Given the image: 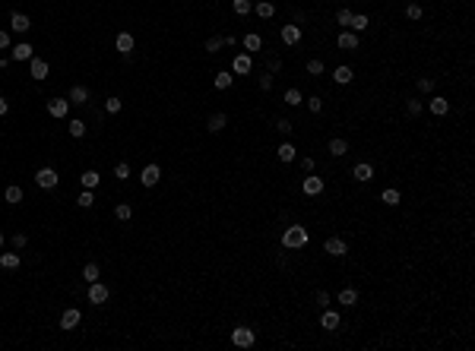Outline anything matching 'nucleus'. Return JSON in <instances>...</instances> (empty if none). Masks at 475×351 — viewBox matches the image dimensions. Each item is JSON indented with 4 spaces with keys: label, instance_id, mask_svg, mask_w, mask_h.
I'll return each instance as SVG.
<instances>
[{
    "label": "nucleus",
    "instance_id": "21",
    "mask_svg": "<svg viewBox=\"0 0 475 351\" xmlns=\"http://www.w3.org/2000/svg\"><path fill=\"white\" fill-rule=\"evenodd\" d=\"M276 155H279V161H282V164H288V161H295V158H298V149H295V142H279V149H276Z\"/></svg>",
    "mask_w": 475,
    "mask_h": 351
},
{
    "label": "nucleus",
    "instance_id": "39",
    "mask_svg": "<svg viewBox=\"0 0 475 351\" xmlns=\"http://www.w3.org/2000/svg\"><path fill=\"white\" fill-rule=\"evenodd\" d=\"M422 16H425L422 4H415V0H412V4H406V19H409V23H418Z\"/></svg>",
    "mask_w": 475,
    "mask_h": 351
},
{
    "label": "nucleus",
    "instance_id": "20",
    "mask_svg": "<svg viewBox=\"0 0 475 351\" xmlns=\"http://www.w3.org/2000/svg\"><path fill=\"white\" fill-rule=\"evenodd\" d=\"M352 79H355V70H352L349 64H339V67L333 70V82H336V86H349Z\"/></svg>",
    "mask_w": 475,
    "mask_h": 351
},
{
    "label": "nucleus",
    "instance_id": "48",
    "mask_svg": "<svg viewBox=\"0 0 475 351\" xmlns=\"http://www.w3.org/2000/svg\"><path fill=\"white\" fill-rule=\"evenodd\" d=\"M114 177H117V180H127V177H130V164H127V161H117V164H114Z\"/></svg>",
    "mask_w": 475,
    "mask_h": 351
},
{
    "label": "nucleus",
    "instance_id": "1",
    "mask_svg": "<svg viewBox=\"0 0 475 351\" xmlns=\"http://www.w3.org/2000/svg\"><path fill=\"white\" fill-rule=\"evenodd\" d=\"M279 244H282V250H301V247L310 244V231L304 225H288L279 234Z\"/></svg>",
    "mask_w": 475,
    "mask_h": 351
},
{
    "label": "nucleus",
    "instance_id": "44",
    "mask_svg": "<svg viewBox=\"0 0 475 351\" xmlns=\"http://www.w3.org/2000/svg\"><path fill=\"white\" fill-rule=\"evenodd\" d=\"M422 111H425L422 98H409V101H406V114H409V117H418V114H422Z\"/></svg>",
    "mask_w": 475,
    "mask_h": 351
},
{
    "label": "nucleus",
    "instance_id": "51",
    "mask_svg": "<svg viewBox=\"0 0 475 351\" xmlns=\"http://www.w3.org/2000/svg\"><path fill=\"white\" fill-rule=\"evenodd\" d=\"M298 164H301V174H310V171H314V168H317V161H314V158H310V155H304V158H301Z\"/></svg>",
    "mask_w": 475,
    "mask_h": 351
},
{
    "label": "nucleus",
    "instance_id": "23",
    "mask_svg": "<svg viewBox=\"0 0 475 351\" xmlns=\"http://www.w3.org/2000/svg\"><path fill=\"white\" fill-rule=\"evenodd\" d=\"M10 29H13V32H29V29H32V19H29L26 13H13V16H10Z\"/></svg>",
    "mask_w": 475,
    "mask_h": 351
},
{
    "label": "nucleus",
    "instance_id": "22",
    "mask_svg": "<svg viewBox=\"0 0 475 351\" xmlns=\"http://www.w3.org/2000/svg\"><path fill=\"white\" fill-rule=\"evenodd\" d=\"M253 13H257L260 19H272V16H276V4H272V0H257V4H253Z\"/></svg>",
    "mask_w": 475,
    "mask_h": 351
},
{
    "label": "nucleus",
    "instance_id": "43",
    "mask_svg": "<svg viewBox=\"0 0 475 351\" xmlns=\"http://www.w3.org/2000/svg\"><path fill=\"white\" fill-rule=\"evenodd\" d=\"M231 10H234L237 16H247V13L253 10V0H231Z\"/></svg>",
    "mask_w": 475,
    "mask_h": 351
},
{
    "label": "nucleus",
    "instance_id": "53",
    "mask_svg": "<svg viewBox=\"0 0 475 351\" xmlns=\"http://www.w3.org/2000/svg\"><path fill=\"white\" fill-rule=\"evenodd\" d=\"M272 82H276V79H272V73H263V76H260V89H263V92H269Z\"/></svg>",
    "mask_w": 475,
    "mask_h": 351
},
{
    "label": "nucleus",
    "instance_id": "14",
    "mask_svg": "<svg viewBox=\"0 0 475 351\" xmlns=\"http://www.w3.org/2000/svg\"><path fill=\"white\" fill-rule=\"evenodd\" d=\"M336 301H339L342 307H349V310H355V304H358V288H355V285H345V288H339V294H336Z\"/></svg>",
    "mask_w": 475,
    "mask_h": 351
},
{
    "label": "nucleus",
    "instance_id": "41",
    "mask_svg": "<svg viewBox=\"0 0 475 351\" xmlns=\"http://www.w3.org/2000/svg\"><path fill=\"white\" fill-rule=\"evenodd\" d=\"M98 275H102L98 263H86V266H83V279H86V282H98Z\"/></svg>",
    "mask_w": 475,
    "mask_h": 351
},
{
    "label": "nucleus",
    "instance_id": "56",
    "mask_svg": "<svg viewBox=\"0 0 475 351\" xmlns=\"http://www.w3.org/2000/svg\"><path fill=\"white\" fill-rule=\"evenodd\" d=\"M10 60H13V57H0V70H7V67H10Z\"/></svg>",
    "mask_w": 475,
    "mask_h": 351
},
{
    "label": "nucleus",
    "instance_id": "54",
    "mask_svg": "<svg viewBox=\"0 0 475 351\" xmlns=\"http://www.w3.org/2000/svg\"><path fill=\"white\" fill-rule=\"evenodd\" d=\"M7 48H10V32L0 29V51H7Z\"/></svg>",
    "mask_w": 475,
    "mask_h": 351
},
{
    "label": "nucleus",
    "instance_id": "11",
    "mask_svg": "<svg viewBox=\"0 0 475 351\" xmlns=\"http://www.w3.org/2000/svg\"><path fill=\"white\" fill-rule=\"evenodd\" d=\"M80 320H83V313H80V307H67V310L61 313V329L73 332V329L80 326Z\"/></svg>",
    "mask_w": 475,
    "mask_h": 351
},
{
    "label": "nucleus",
    "instance_id": "42",
    "mask_svg": "<svg viewBox=\"0 0 475 351\" xmlns=\"http://www.w3.org/2000/svg\"><path fill=\"white\" fill-rule=\"evenodd\" d=\"M114 215H117L121 221H130V218H133V206H130V202H117V206H114Z\"/></svg>",
    "mask_w": 475,
    "mask_h": 351
},
{
    "label": "nucleus",
    "instance_id": "38",
    "mask_svg": "<svg viewBox=\"0 0 475 351\" xmlns=\"http://www.w3.org/2000/svg\"><path fill=\"white\" fill-rule=\"evenodd\" d=\"M67 133H70L73 139H83V136H86V120H70V123H67Z\"/></svg>",
    "mask_w": 475,
    "mask_h": 351
},
{
    "label": "nucleus",
    "instance_id": "55",
    "mask_svg": "<svg viewBox=\"0 0 475 351\" xmlns=\"http://www.w3.org/2000/svg\"><path fill=\"white\" fill-rule=\"evenodd\" d=\"M7 111H10V101H7L4 95H0V117H4V114H7Z\"/></svg>",
    "mask_w": 475,
    "mask_h": 351
},
{
    "label": "nucleus",
    "instance_id": "57",
    "mask_svg": "<svg viewBox=\"0 0 475 351\" xmlns=\"http://www.w3.org/2000/svg\"><path fill=\"white\" fill-rule=\"evenodd\" d=\"M0 247H4V231H0Z\"/></svg>",
    "mask_w": 475,
    "mask_h": 351
},
{
    "label": "nucleus",
    "instance_id": "19",
    "mask_svg": "<svg viewBox=\"0 0 475 351\" xmlns=\"http://www.w3.org/2000/svg\"><path fill=\"white\" fill-rule=\"evenodd\" d=\"M428 108H431L434 117H447V114H450V98H447V95H434V98L428 101Z\"/></svg>",
    "mask_w": 475,
    "mask_h": 351
},
{
    "label": "nucleus",
    "instance_id": "32",
    "mask_svg": "<svg viewBox=\"0 0 475 351\" xmlns=\"http://www.w3.org/2000/svg\"><path fill=\"white\" fill-rule=\"evenodd\" d=\"M19 253H0V269H7V272H13V269H19Z\"/></svg>",
    "mask_w": 475,
    "mask_h": 351
},
{
    "label": "nucleus",
    "instance_id": "2",
    "mask_svg": "<svg viewBox=\"0 0 475 351\" xmlns=\"http://www.w3.org/2000/svg\"><path fill=\"white\" fill-rule=\"evenodd\" d=\"M301 190H304V196L317 199V196H323V190H326V180H323V177H317L314 171H310V174H304V177H301Z\"/></svg>",
    "mask_w": 475,
    "mask_h": 351
},
{
    "label": "nucleus",
    "instance_id": "13",
    "mask_svg": "<svg viewBox=\"0 0 475 351\" xmlns=\"http://www.w3.org/2000/svg\"><path fill=\"white\" fill-rule=\"evenodd\" d=\"M250 70H253V57H250V54H234V60H231V73H237V76H247Z\"/></svg>",
    "mask_w": 475,
    "mask_h": 351
},
{
    "label": "nucleus",
    "instance_id": "9",
    "mask_svg": "<svg viewBox=\"0 0 475 351\" xmlns=\"http://www.w3.org/2000/svg\"><path fill=\"white\" fill-rule=\"evenodd\" d=\"M339 326H342V317H339V310L326 307V310L320 313V329H326V332H336Z\"/></svg>",
    "mask_w": 475,
    "mask_h": 351
},
{
    "label": "nucleus",
    "instance_id": "33",
    "mask_svg": "<svg viewBox=\"0 0 475 351\" xmlns=\"http://www.w3.org/2000/svg\"><path fill=\"white\" fill-rule=\"evenodd\" d=\"M434 86H437V76H418V79H415V89L422 92V95H431Z\"/></svg>",
    "mask_w": 475,
    "mask_h": 351
},
{
    "label": "nucleus",
    "instance_id": "26",
    "mask_svg": "<svg viewBox=\"0 0 475 351\" xmlns=\"http://www.w3.org/2000/svg\"><path fill=\"white\" fill-rule=\"evenodd\" d=\"M380 202H383V206H390V209H393V206H399V202H403V193H399L396 187H387V190L380 193Z\"/></svg>",
    "mask_w": 475,
    "mask_h": 351
},
{
    "label": "nucleus",
    "instance_id": "31",
    "mask_svg": "<svg viewBox=\"0 0 475 351\" xmlns=\"http://www.w3.org/2000/svg\"><path fill=\"white\" fill-rule=\"evenodd\" d=\"M241 42H244V48H247V54H253V51H263V38H260V35H257V32H247V35H244V38H241Z\"/></svg>",
    "mask_w": 475,
    "mask_h": 351
},
{
    "label": "nucleus",
    "instance_id": "27",
    "mask_svg": "<svg viewBox=\"0 0 475 351\" xmlns=\"http://www.w3.org/2000/svg\"><path fill=\"white\" fill-rule=\"evenodd\" d=\"M114 48H117L121 54H130V51H133V35H130V32H117Z\"/></svg>",
    "mask_w": 475,
    "mask_h": 351
},
{
    "label": "nucleus",
    "instance_id": "17",
    "mask_svg": "<svg viewBox=\"0 0 475 351\" xmlns=\"http://www.w3.org/2000/svg\"><path fill=\"white\" fill-rule=\"evenodd\" d=\"M159 180H162V168H159V164H146L143 174H140V183H143V187H155Z\"/></svg>",
    "mask_w": 475,
    "mask_h": 351
},
{
    "label": "nucleus",
    "instance_id": "36",
    "mask_svg": "<svg viewBox=\"0 0 475 351\" xmlns=\"http://www.w3.org/2000/svg\"><path fill=\"white\" fill-rule=\"evenodd\" d=\"M368 29H371V19H368V16H364V13L352 16V32H355V35H361V32H368Z\"/></svg>",
    "mask_w": 475,
    "mask_h": 351
},
{
    "label": "nucleus",
    "instance_id": "16",
    "mask_svg": "<svg viewBox=\"0 0 475 351\" xmlns=\"http://www.w3.org/2000/svg\"><path fill=\"white\" fill-rule=\"evenodd\" d=\"M326 152H330L333 158H345V155H349V139H342V136H333L330 142H326Z\"/></svg>",
    "mask_w": 475,
    "mask_h": 351
},
{
    "label": "nucleus",
    "instance_id": "28",
    "mask_svg": "<svg viewBox=\"0 0 475 351\" xmlns=\"http://www.w3.org/2000/svg\"><path fill=\"white\" fill-rule=\"evenodd\" d=\"M80 183H83L86 190H95L98 183H102V174H98V171H92V168H89V171H83V174H80Z\"/></svg>",
    "mask_w": 475,
    "mask_h": 351
},
{
    "label": "nucleus",
    "instance_id": "52",
    "mask_svg": "<svg viewBox=\"0 0 475 351\" xmlns=\"http://www.w3.org/2000/svg\"><path fill=\"white\" fill-rule=\"evenodd\" d=\"M26 241H29V237H26L23 231H16V234H13V247H16V250H23V247H26Z\"/></svg>",
    "mask_w": 475,
    "mask_h": 351
},
{
    "label": "nucleus",
    "instance_id": "5",
    "mask_svg": "<svg viewBox=\"0 0 475 351\" xmlns=\"http://www.w3.org/2000/svg\"><path fill=\"white\" fill-rule=\"evenodd\" d=\"M323 253L333 256V260H342V256H349V244H345V237H326Z\"/></svg>",
    "mask_w": 475,
    "mask_h": 351
},
{
    "label": "nucleus",
    "instance_id": "30",
    "mask_svg": "<svg viewBox=\"0 0 475 351\" xmlns=\"http://www.w3.org/2000/svg\"><path fill=\"white\" fill-rule=\"evenodd\" d=\"M282 101L288 105V108H298V105H304V95H301V89H285V95H282Z\"/></svg>",
    "mask_w": 475,
    "mask_h": 351
},
{
    "label": "nucleus",
    "instance_id": "3",
    "mask_svg": "<svg viewBox=\"0 0 475 351\" xmlns=\"http://www.w3.org/2000/svg\"><path fill=\"white\" fill-rule=\"evenodd\" d=\"M253 342H257V332H253L250 326H234L231 329V345L234 348H253Z\"/></svg>",
    "mask_w": 475,
    "mask_h": 351
},
{
    "label": "nucleus",
    "instance_id": "15",
    "mask_svg": "<svg viewBox=\"0 0 475 351\" xmlns=\"http://www.w3.org/2000/svg\"><path fill=\"white\" fill-rule=\"evenodd\" d=\"M48 114L57 117V120H64V117L70 114V98H51V101H48Z\"/></svg>",
    "mask_w": 475,
    "mask_h": 351
},
{
    "label": "nucleus",
    "instance_id": "24",
    "mask_svg": "<svg viewBox=\"0 0 475 351\" xmlns=\"http://www.w3.org/2000/svg\"><path fill=\"white\" fill-rule=\"evenodd\" d=\"M89 101V86H83V82H76L70 89V105H86Z\"/></svg>",
    "mask_w": 475,
    "mask_h": 351
},
{
    "label": "nucleus",
    "instance_id": "12",
    "mask_svg": "<svg viewBox=\"0 0 475 351\" xmlns=\"http://www.w3.org/2000/svg\"><path fill=\"white\" fill-rule=\"evenodd\" d=\"M352 177H355V183H371L374 180V164L371 161H358L352 168Z\"/></svg>",
    "mask_w": 475,
    "mask_h": 351
},
{
    "label": "nucleus",
    "instance_id": "7",
    "mask_svg": "<svg viewBox=\"0 0 475 351\" xmlns=\"http://www.w3.org/2000/svg\"><path fill=\"white\" fill-rule=\"evenodd\" d=\"M35 183H38L42 190H54L61 183V174L54 168H38V171H35Z\"/></svg>",
    "mask_w": 475,
    "mask_h": 351
},
{
    "label": "nucleus",
    "instance_id": "18",
    "mask_svg": "<svg viewBox=\"0 0 475 351\" xmlns=\"http://www.w3.org/2000/svg\"><path fill=\"white\" fill-rule=\"evenodd\" d=\"M10 57L26 64V60H32V57H35V48H32L29 42H19V45H13V48H10Z\"/></svg>",
    "mask_w": 475,
    "mask_h": 351
},
{
    "label": "nucleus",
    "instance_id": "29",
    "mask_svg": "<svg viewBox=\"0 0 475 351\" xmlns=\"http://www.w3.org/2000/svg\"><path fill=\"white\" fill-rule=\"evenodd\" d=\"M225 123H228V114L215 111V114L209 117V123H206V130H209V133H219V130H225Z\"/></svg>",
    "mask_w": 475,
    "mask_h": 351
},
{
    "label": "nucleus",
    "instance_id": "34",
    "mask_svg": "<svg viewBox=\"0 0 475 351\" xmlns=\"http://www.w3.org/2000/svg\"><path fill=\"white\" fill-rule=\"evenodd\" d=\"M304 70H307V76H323V73H326V64H323L320 57H310V60L304 64Z\"/></svg>",
    "mask_w": 475,
    "mask_h": 351
},
{
    "label": "nucleus",
    "instance_id": "50",
    "mask_svg": "<svg viewBox=\"0 0 475 351\" xmlns=\"http://www.w3.org/2000/svg\"><path fill=\"white\" fill-rule=\"evenodd\" d=\"M276 130H279V133H285V136H288V133H291V130H295V123H291V120H288V117H279V120H276Z\"/></svg>",
    "mask_w": 475,
    "mask_h": 351
},
{
    "label": "nucleus",
    "instance_id": "37",
    "mask_svg": "<svg viewBox=\"0 0 475 351\" xmlns=\"http://www.w3.org/2000/svg\"><path fill=\"white\" fill-rule=\"evenodd\" d=\"M352 16H355V13H352L349 7H339V10H336V23H339L342 29H352Z\"/></svg>",
    "mask_w": 475,
    "mask_h": 351
},
{
    "label": "nucleus",
    "instance_id": "47",
    "mask_svg": "<svg viewBox=\"0 0 475 351\" xmlns=\"http://www.w3.org/2000/svg\"><path fill=\"white\" fill-rule=\"evenodd\" d=\"M222 48H225V38H222V35H212V38L206 42V51H209V54H219Z\"/></svg>",
    "mask_w": 475,
    "mask_h": 351
},
{
    "label": "nucleus",
    "instance_id": "40",
    "mask_svg": "<svg viewBox=\"0 0 475 351\" xmlns=\"http://www.w3.org/2000/svg\"><path fill=\"white\" fill-rule=\"evenodd\" d=\"M314 301H317V307H320V310H326V307L333 304V294L326 291V288H317V291H314Z\"/></svg>",
    "mask_w": 475,
    "mask_h": 351
},
{
    "label": "nucleus",
    "instance_id": "46",
    "mask_svg": "<svg viewBox=\"0 0 475 351\" xmlns=\"http://www.w3.org/2000/svg\"><path fill=\"white\" fill-rule=\"evenodd\" d=\"M304 101H307V111H310V114H320V111H323V98H320V95H307Z\"/></svg>",
    "mask_w": 475,
    "mask_h": 351
},
{
    "label": "nucleus",
    "instance_id": "4",
    "mask_svg": "<svg viewBox=\"0 0 475 351\" xmlns=\"http://www.w3.org/2000/svg\"><path fill=\"white\" fill-rule=\"evenodd\" d=\"M336 48L339 51H345V54H355L358 48H361V38L352 32V29H342L339 35H336Z\"/></svg>",
    "mask_w": 475,
    "mask_h": 351
},
{
    "label": "nucleus",
    "instance_id": "25",
    "mask_svg": "<svg viewBox=\"0 0 475 351\" xmlns=\"http://www.w3.org/2000/svg\"><path fill=\"white\" fill-rule=\"evenodd\" d=\"M231 82H234V73H228V70H219V73H215V79H212V86H215L219 92L231 89Z\"/></svg>",
    "mask_w": 475,
    "mask_h": 351
},
{
    "label": "nucleus",
    "instance_id": "6",
    "mask_svg": "<svg viewBox=\"0 0 475 351\" xmlns=\"http://www.w3.org/2000/svg\"><path fill=\"white\" fill-rule=\"evenodd\" d=\"M108 298H111V288H108L102 279H98V282H89V301H92L95 307L108 304Z\"/></svg>",
    "mask_w": 475,
    "mask_h": 351
},
{
    "label": "nucleus",
    "instance_id": "8",
    "mask_svg": "<svg viewBox=\"0 0 475 351\" xmlns=\"http://www.w3.org/2000/svg\"><path fill=\"white\" fill-rule=\"evenodd\" d=\"M279 38H282V45H288V48H295V45H301V38H304V29L301 26H282L279 29Z\"/></svg>",
    "mask_w": 475,
    "mask_h": 351
},
{
    "label": "nucleus",
    "instance_id": "10",
    "mask_svg": "<svg viewBox=\"0 0 475 351\" xmlns=\"http://www.w3.org/2000/svg\"><path fill=\"white\" fill-rule=\"evenodd\" d=\"M48 73H51V64H48L45 57H32V60H29V76H32V79L42 82V79H48Z\"/></svg>",
    "mask_w": 475,
    "mask_h": 351
},
{
    "label": "nucleus",
    "instance_id": "35",
    "mask_svg": "<svg viewBox=\"0 0 475 351\" xmlns=\"http://www.w3.org/2000/svg\"><path fill=\"white\" fill-rule=\"evenodd\" d=\"M4 202H10V206H16V202H23V187H16V183H10V187L4 190Z\"/></svg>",
    "mask_w": 475,
    "mask_h": 351
},
{
    "label": "nucleus",
    "instance_id": "49",
    "mask_svg": "<svg viewBox=\"0 0 475 351\" xmlns=\"http://www.w3.org/2000/svg\"><path fill=\"white\" fill-rule=\"evenodd\" d=\"M121 108H124V101H121L117 95H111V98H108V101H105V111H108V114H117V111H121Z\"/></svg>",
    "mask_w": 475,
    "mask_h": 351
},
{
    "label": "nucleus",
    "instance_id": "45",
    "mask_svg": "<svg viewBox=\"0 0 475 351\" xmlns=\"http://www.w3.org/2000/svg\"><path fill=\"white\" fill-rule=\"evenodd\" d=\"M76 202H80V209H92V206H95V193H92V190H83Z\"/></svg>",
    "mask_w": 475,
    "mask_h": 351
}]
</instances>
